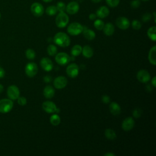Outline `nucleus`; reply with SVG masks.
<instances>
[{
	"mask_svg": "<svg viewBox=\"0 0 156 156\" xmlns=\"http://www.w3.org/2000/svg\"><path fill=\"white\" fill-rule=\"evenodd\" d=\"M54 42L60 47H67L70 44V38L69 36L62 32L57 33L54 37Z\"/></svg>",
	"mask_w": 156,
	"mask_h": 156,
	"instance_id": "obj_1",
	"label": "nucleus"
},
{
	"mask_svg": "<svg viewBox=\"0 0 156 156\" xmlns=\"http://www.w3.org/2000/svg\"><path fill=\"white\" fill-rule=\"evenodd\" d=\"M68 22H69V16L64 12H59L55 18L56 26L59 28H63L66 27Z\"/></svg>",
	"mask_w": 156,
	"mask_h": 156,
	"instance_id": "obj_2",
	"label": "nucleus"
},
{
	"mask_svg": "<svg viewBox=\"0 0 156 156\" xmlns=\"http://www.w3.org/2000/svg\"><path fill=\"white\" fill-rule=\"evenodd\" d=\"M83 30V27L82 26V24L77 22H74L71 23L67 28L68 33L71 35H74V36L78 35L80 34H81Z\"/></svg>",
	"mask_w": 156,
	"mask_h": 156,
	"instance_id": "obj_3",
	"label": "nucleus"
},
{
	"mask_svg": "<svg viewBox=\"0 0 156 156\" xmlns=\"http://www.w3.org/2000/svg\"><path fill=\"white\" fill-rule=\"evenodd\" d=\"M13 102L10 99H2L0 100V113H7L13 108Z\"/></svg>",
	"mask_w": 156,
	"mask_h": 156,
	"instance_id": "obj_4",
	"label": "nucleus"
},
{
	"mask_svg": "<svg viewBox=\"0 0 156 156\" xmlns=\"http://www.w3.org/2000/svg\"><path fill=\"white\" fill-rule=\"evenodd\" d=\"M38 72V66L34 62L28 63L25 66V73L29 77H34Z\"/></svg>",
	"mask_w": 156,
	"mask_h": 156,
	"instance_id": "obj_5",
	"label": "nucleus"
},
{
	"mask_svg": "<svg viewBox=\"0 0 156 156\" xmlns=\"http://www.w3.org/2000/svg\"><path fill=\"white\" fill-rule=\"evenodd\" d=\"M30 11L35 16L40 17L44 13V7L39 2H34L30 6Z\"/></svg>",
	"mask_w": 156,
	"mask_h": 156,
	"instance_id": "obj_6",
	"label": "nucleus"
},
{
	"mask_svg": "<svg viewBox=\"0 0 156 156\" xmlns=\"http://www.w3.org/2000/svg\"><path fill=\"white\" fill-rule=\"evenodd\" d=\"M20 90L16 85H12L8 87L7 90V94L8 97L12 100L17 99L20 96Z\"/></svg>",
	"mask_w": 156,
	"mask_h": 156,
	"instance_id": "obj_7",
	"label": "nucleus"
},
{
	"mask_svg": "<svg viewBox=\"0 0 156 156\" xmlns=\"http://www.w3.org/2000/svg\"><path fill=\"white\" fill-rule=\"evenodd\" d=\"M70 57L66 52H59L56 54L55 60V62L60 65H66L69 61Z\"/></svg>",
	"mask_w": 156,
	"mask_h": 156,
	"instance_id": "obj_8",
	"label": "nucleus"
},
{
	"mask_svg": "<svg viewBox=\"0 0 156 156\" xmlns=\"http://www.w3.org/2000/svg\"><path fill=\"white\" fill-rule=\"evenodd\" d=\"M53 83L55 88L60 90L64 88L66 86L68 83V80L65 76H60L55 78Z\"/></svg>",
	"mask_w": 156,
	"mask_h": 156,
	"instance_id": "obj_9",
	"label": "nucleus"
},
{
	"mask_svg": "<svg viewBox=\"0 0 156 156\" xmlns=\"http://www.w3.org/2000/svg\"><path fill=\"white\" fill-rule=\"evenodd\" d=\"M79 66L76 63L69 64L66 69L67 75L71 78H75L78 76L79 74Z\"/></svg>",
	"mask_w": 156,
	"mask_h": 156,
	"instance_id": "obj_10",
	"label": "nucleus"
},
{
	"mask_svg": "<svg viewBox=\"0 0 156 156\" xmlns=\"http://www.w3.org/2000/svg\"><path fill=\"white\" fill-rule=\"evenodd\" d=\"M130 24V21L126 17L120 16L116 20V25L120 29L126 30L129 27Z\"/></svg>",
	"mask_w": 156,
	"mask_h": 156,
	"instance_id": "obj_11",
	"label": "nucleus"
},
{
	"mask_svg": "<svg viewBox=\"0 0 156 156\" xmlns=\"http://www.w3.org/2000/svg\"><path fill=\"white\" fill-rule=\"evenodd\" d=\"M136 78L140 82L146 83L151 80V76L147 71L145 69H141L137 73Z\"/></svg>",
	"mask_w": 156,
	"mask_h": 156,
	"instance_id": "obj_12",
	"label": "nucleus"
},
{
	"mask_svg": "<svg viewBox=\"0 0 156 156\" xmlns=\"http://www.w3.org/2000/svg\"><path fill=\"white\" fill-rule=\"evenodd\" d=\"M79 10V4L76 1H72L66 5L65 11L70 15H74L78 12Z\"/></svg>",
	"mask_w": 156,
	"mask_h": 156,
	"instance_id": "obj_13",
	"label": "nucleus"
},
{
	"mask_svg": "<svg viewBox=\"0 0 156 156\" xmlns=\"http://www.w3.org/2000/svg\"><path fill=\"white\" fill-rule=\"evenodd\" d=\"M40 66L45 71H50L53 68V63L48 57H43L40 61Z\"/></svg>",
	"mask_w": 156,
	"mask_h": 156,
	"instance_id": "obj_14",
	"label": "nucleus"
},
{
	"mask_svg": "<svg viewBox=\"0 0 156 156\" xmlns=\"http://www.w3.org/2000/svg\"><path fill=\"white\" fill-rule=\"evenodd\" d=\"M43 109L48 113L55 112L57 107L56 105L52 101H45L42 104Z\"/></svg>",
	"mask_w": 156,
	"mask_h": 156,
	"instance_id": "obj_15",
	"label": "nucleus"
},
{
	"mask_svg": "<svg viewBox=\"0 0 156 156\" xmlns=\"http://www.w3.org/2000/svg\"><path fill=\"white\" fill-rule=\"evenodd\" d=\"M135 126V121L132 117H127L122 122V128L124 131L132 130Z\"/></svg>",
	"mask_w": 156,
	"mask_h": 156,
	"instance_id": "obj_16",
	"label": "nucleus"
},
{
	"mask_svg": "<svg viewBox=\"0 0 156 156\" xmlns=\"http://www.w3.org/2000/svg\"><path fill=\"white\" fill-rule=\"evenodd\" d=\"M110 11L107 7L101 6L96 11V16L99 18H104L109 15Z\"/></svg>",
	"mask_w": 156,
	"mask_h": 156,
	"instance_id": "obj_17",
	"label": "nucleus"
},
{
	"mask_svg": "<svg viewBox=\"0 0 156 156\" xmlns=\"http://www.w3.org/2000/svg\"><path fill=\"white\" fill-rule=\"evenodd\" d=\"M102 30L105 35L111 36L115 32V27L112 23H107L104 24Z\"/></svg>",
	"mask_w": 156,
	"mask_h": 156,
	"instance_id": "obj_18",
	"label": "nucleus"
},
{
	"mask_svg": "<svg viewBox=\"0 0 156 156\" xmlns=\"http://www.w3.org/2000/svg\"><path fill=\"white\" fill-rule=\"evenodd\" d=\"M109 109L111 113L113 115H118L121 113V107L116 102H112L110 103Z\"/></svg>",
	"mask_w": 156,
	"mask_h": 156,
	"instance_id": "obj_19",
	"label": "nucleus"
},
{
	"mask_svg": "<svg viewBox=\"0 0 156 156\" xmlns=\"http://www.w3.org/2000/svg\"><path fill=\"white\" fill-rule=\"evenodd\" d=\"M55 94L54 88L51 85H47L43 90V95L47 99H51Z\"/></svg>",
	"mask_w": 156,
	"mask_h": 156,
	"instance_id": "obj_20",
	"label": "nucleus"
},
{
	"mask_svg": "<svg viewBox=\"0 0 156 156\" xmlns=\"http://www.w3.org/2000/svg\"><path fill=\"white\" fill-rule=\"evenodd\" d=\"M155 51H156V46H154L151 48L148 54V59L149 62L153 65H156V55H155Z\"/></svg>",
	"mask_w": 156,
	"mask_h": 156,
	"instance_id": "obj_21",
	"label": "nucleus"
},
{
	"mask_svg": "<svg viewBox=\"0 0 156 156\" xmlns=\"http://www.w3.org/2000/svg\"><path fill=\"white\" fill-rule=\"evenodd\" d=\"M81 53L85 57L91 58L93 55V50L91 46L86 45L82 48Z\"/></svg>",
	"mask_w": 156,
	"mask_h": 156,
	"instance_id": "obj_22",
	"label": "nucleus"
},
{
	"mask_svg": "<svg viewBox=\"0 0 156 156\" xmlns=\"http://www.w3.org/2000/svg\"><path fill=\"white\" fill-rule=\"evenodd\" d=\"M83 35L84 36V37L88 40H93L94 39L95 37H96V34L95 32L89 29H85L83 30Z\"/></svg>",
	"mask_w": 156,
	"mask_h": 156,
	"instance_id": "obj_23",
	"label": "nucleus"
},
{
	"mask_svg": "<svg viewBox=\"0 0 156 156\" xmlns=\"http://www.w3.org/2000/svg\"><path fill=\"white\" fill-rule=\"evenodd\" d=\"M147 35L148 37L153 41H156V27L155 26H152L149 28L147 31Z\"/></svg>",
	"mask_w": 156,
	"mask_h": 156,
	"instance_id": "obj_24",
	"label": "nucleus"
},
{
	"mask_svg": "<svg viewBox=\"0 0 156 156\" xmlns=\"http://www.w3.org/2000/svg\"><path fill=\"white\" fill-rule=\"evenodd\" d=\"M104 133H105V137L108 140H113L116 138V134L115 132L111 129H107L105 130Z\"/></svg>",
	"mask_w": 156,
	"mask_h": 156,
	"instance_id": "obj_25",
	"label": "nucleus"
},
{
	"mask_svg": "<svg viewBox=\"0 0 156 156\" xmlns=\"http://www.w3.org/2000/svg\"><path fill=\"white\" fill-rule=\"evenodd\" d=\"M82 49V48L80 45L76 44L72 48L71 50V53L73 56H78L81 54Z\"/></svg>",
	"mask_w": 156,
	"mask_h": 156,
	"instance_id": "obj_26",
	"label": "nucleus"
},
{
	"mask_svg": "<svg viewBox=\"0 0 156 156\" xmlns=\"http://www.w3.org/2000/svg\"><path fill=\"white\" fill-rule=\"evenodd\" d=\"M50 122L53 126H58L60 122V118L57 114H54L52 115L49 119Z\"/></svg>",
	"mask_w": 156,
	"mask_h": 156,
	"instance_id": "obj_27",
	"label": "nucleus"
},
{
	"mask_svg": "<svg viewBox=\"0 0 156 156\" xmlns=\"http://www.w3.org/2000/svg\"><path fill=\"white\" fill-rule=\"evenodd\" d=\"M57 9L55 5H49L46 9V13L49 16H53L57 12Z\"/></svg>",
	"mask_w": 156,
	"mask_h": 156,
	"instance_id": "obj_28",
	"label": "nucleus"
},
{
	"mask_svg": "<svg viewBox=\"0 0 156 156\" xmlns=\"http://www.w3.org/2000/svg\"><path fill=\"white\" fill-rule=\"evenodd\" d=\"M48 54L51 56H54L57 54V47L54 44H49L47 48Z\"/></svg>",
	"mask_w": 156,
	"mask_h": 156,
	"instance_id": "obj_29",
	"label": "nucleus"
},
{
	"mask_svg": "<svg viewBox=\"0 0 156 156\" xmlns=\"http://www.w3.org/2000/svg\"><path fill=\"white\" fill-rule=\"evenodd\" d=\"M104 23L102 20H100V19H98V20H96L94 22V27L99 30H102L103 27H104Z\"/></svg>",
	"mask_w": 156,
	"mask_h": 156,
	"instance_id": "obj_30",
	"label": "nucleus"
},
{
	"mask_svg": "<svg viewBox=\"0 0 156 156\" xmlns=\"http://www.w3.org/2000/svg\"><path fill=\"white\" fill-rule=\"evenodd\" d=\"M35 52L32 49L29 48L26 51V57L29 59L32 60L35 57Z\"/></svg>",
	"mask_w": 156,
	"mask_h": 156,
	"instance_id": "obj_31",
	"label": "nucleus"
},
{
	"mask_svg": "<svg viewBox=\"0 0 156 156\" xmlns=\"http://www.w3.org/2000/svg\"><path fill=\"white\" fill-rule=\"evenodd\" d=\"M56 7L57 9V11H58L59 12H63L65 11V9H66V5L63 2L60 1L58 2L57 5H56Z\"/></svg>",
	"mask_w": 156,
	"mask_h": 156,
	"instance_id": "obj_32",
	"label": "nucleus"
},
{
	"mask_svg": "<svg viewBox=\"0 0 156 156\" xmlns=\"http://www.w3.org/2000/svg\"><path fill=\"white\" fill-rule=\"evenodd\" d=\"M107 4L112 8L116 7L119 3L120 0H105Z\"/></svg>",
	"mask_w": 156,
	"mask_h": 156,
	"instance_id": "obj_33",
	"label": "nucleus"
},
{
	"mask_svg": "<svg viewBox=\"0 0 156 156\" xmlns=\"http://www.w3.org/2000/svg\"><path fill=\"white\" fill-rule=\"evenodd\" d=\"M132 26L135 30H139L141 27V23L137 20H133L132 22Z\"/></svg>",
	"mask_w": 156,
	"mask_h": 156,
	"instance_id": "obj_34",
	"label": "nucleus"
},
{
	"mask_svg": "<svg viewBox=\"0 0 156 156\" xmlns=\"http://www.w3.org/2000/svg\"><path fill=\"white\" fill-rule=\"evenodd\" d=\"M130 6L133 9L138 8L141 4V2L140 0H133L130 2Z\"/></svg>",
	"mask_w": 156,
	"mask_h": 156,
	"instance_id": "obj_35",
	"label": "nucleus"
},
{
	"mask_svg": "<svg viewBox=\"0 0 156 156\" xmlns=\"http://www.w3.org/2000/svg\"><path fill=\"white\" fill-rule=\"evenodd\" d=\"M17 101L18 104L20 105H25L27 104V99H26L25 97L21 96V97H18L17 99Z\"/></svg>",
	"mask_w": 156,
	"mask_h": 156,
	"instance_id": "obj_36",
	"label": "nucleus"
},
{
	"mask_svg": "<svg viewBox=\"0 0 156 156\" xmlns=\"http://www.w3.org/2000/svg\"><path fill=\"white\" fill-rule=\"evenodd\" d=\"M151 18H152L151 14H150L149 13H144V14L143 15V16H142V18H141V20H142V21H143V22L146 23V22H147V21H150V20L151 19Z\"/></svg>",
	"mask_w": 156,
	"mask_h": 156,
	"instance_id": "obj_37",
	"label": "nucleus"
},
{
	"mask_svg": "<svg viewBox=\"0 0 156 156\" xmlns=\"http://www.w3.org/2000/svg\"><path fill=\"white\" fill-rule=\"evenodd\" d=\"M142 112L141 110L139 108H135L133 111V116L136 118H138L140 117V116L141 115Z\"/></svg>",
	"mask_w": 156,
	"mask_h": 156,
	"instance_id": "obj_38",
	"label": "nucleus"
},
{
	"mask_svg": "<svg viewBox=\"0 0 156 156\" xmlns=\"http://www.w3.org/2000/svg\"><path fill=\"white\" fill-rule=\"evenodd\" d=\"M102 101L105 104H108L110 102V97L107 95H104L102 96Z\"/></svg>",
	"mask_w": 156,
	"mask_h": 156,
	"instance_id": "obj_39",
	"label": "nucleus"
},
{
	"mask_svg": "<svg viewBox=\"0 0 156 156\" xmlns=\"http://www.w3.org/2000/svg\"><path fill=\"white\" fill-rule=\"evenodd\" d=\"M43 80H44L45 82H46V83L50 82L52 80V77H51V76L47 75V76H44V77H43Z\"/></svg>",
	"mask_w": 156,
	"mask_h": 156,
	"instance_id": "obj_40",
	"label": "nucleus"
},
{
	"mask_svg": "<svg viewBox=\"0 0 156 156\" xmlns=\"http://www.w3.org/2000/svg\"><path fill=\"white\" fill-rule=\"evenodd\" d=\"M4 76H5V71L2 68L0 67V79L3 78Z\"/></svg>",
	"mask_w": 156,
	"mask_h": 156,
	"instance_id": "obj_41",
	"label": "nucleus"
},
{
	"mask_svg": "<svg viewBox=\"0 0 156 156\" xmlns=\"http://www.w3.org/2000/svg\"><path fill=\"white\" fill-rule=\"evenodd\" d=\"M96 17H97V16L94 13H91L89 15V19L90 20H94L96 18Z\"/></svg>",
	"mask_w": 156,
	"mask_h": 156,
	"instance_id": "obj_42",
	"label": "nucleus"
},
{
	"mask_svg": "<svg viewBox=\"0 0 156 156\" xmlns=\"http://www.w3.org/2000/svg\"><path fill=\"white\" fill-rule=\"evenodd\" d=\"M151 84L154 87H156V77L154 76L151 80Z\"/></svg>",
	"mask_w": 156,
	"mask_h": 156,
	"instance_id": "obj_43",
	"label": "nucleus"
},
{
	"mask_svg": "<svg viewBox=\"0 0 156 156\" xmlns=\"http://www.w3.org/2000/svg\"><path fill=\"white\" fill-rule=\"evenodd\" d=\"M105 156H115V154H113L112 152H108V153H106L104 154Z\"/></svg>",
	"mask_w": 156,
	"mask_h": 156,
	"instance_id": "obj_44",
	"label": "nucleus"
},
{
	"mask_svg": "<svg viewBox=\"0 0 156 156\" xmlns=\"http://www.w3.org/2000/svg\"><path fill=\"white\" fill-rule=\"evenodd\" d=\"M3 88H4L3 85H1V84H0V93L3 91Z\"/></svg>",
	"mask_w": 156,
	"mask_h": 156,
	"instance_id": "obj_45",
	"label": "nucleus"
},
{
	"mask_svg": "<svg viewBox=\"0 0 156 156\" xmlns=\"http://www.w3.org/2000/svg\"><path fill=\"white\" fill-rule=\"evenodd\" d=\"M93 2H94V3H98V2H101L102 0H91Z\"/></svg>",
	"mask_w": 156,
	"mask_h": 156,
	"instance_id": "obj_46",
	"label": "nucleus"
},
{
	"mask_svg": "<svg viewBox=\"0 0 156 156\" xmlns=\"http://www.w3.org/2000/svg\"><path fill=\"white\" fill-rule=\"evenodd\" d=\"M52 0H43V1H44V2H51Z\"/></svg>",
	"mask_w": 156,
	"mask_h": 156,
	"instance_id": "obj_47",
	"label": "nucleus"
},
{
	"mask_svg": "<svg viewBox=\"0 0 156 156\" xmlns=\"http://www.w3.org/2000/svg\"><path fill=\"white\" fill-rule=\"evenodd\" d=\"M141 1H147L149 0H141Z\"/></svg>",
	"mask_w": 156,
	"mask_h": 156,
	"instance_id": "obj_48",
	"label": "nucleus"
},
{
	"mask_svg": "<svg viewBox=\"0 0 156 156\" xmlns=\"http://www.w3.org/2000/svg\"><path fill=\"white\" fill-rule=\"evenodd\" d=\"M1 13H0V19H1Z\"/></svg>",
	"mask_w": 156,
	"mask_h": 156,
	"instance_id": "obj_49",
	"label": "nucleus"
}]
</instances>
